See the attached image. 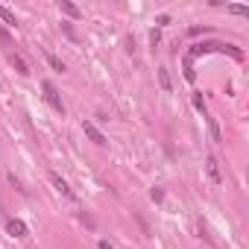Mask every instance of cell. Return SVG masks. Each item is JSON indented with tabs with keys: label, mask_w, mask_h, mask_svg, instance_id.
Returning a JSON list of instances; mask_svg holds the SVG:
<instances>
[{
	"label": "cell",
	"mask_w": 249,
	"mask_h": 249,
	"mask_svg": "<svg viewBox=\"0 0 249 249\" xmlns=\"http://www.w3.org/2000/svg\"><path fill=\"white\" fill-rule=\"evenodd\" d=\"M185 79H188V82H194V79H196V71H194V65H191V59L185 62Z\"/></svg>",
	"instance_id": "7c38bea8"
},
{
	"label": "cell",
	"mask_w": 249,
	"mask_h": 249,
	"mask_svg": "<svg viewBox=\"0 0 249 249\" xmlns=\"http://www.w3.org/2000/svg\"><path fill=\"white\" fill-rule=\"evenodd\" d=\"M47 65H50V68H53V71H59V73H62V71H65V62H62V59H59V56H53V53H47Z\"/></svg>",
	"instance_id": "30bf717a"
},
{
	"label": "cell",
	"mask_w": 249,
	"mask_h": 249,
	"mask_svg": "<svg viewBox=\"0 0 249 249\" xmlns=\"http://www.w3.org/2000/svg\"><path fill=\"white\" fill-rule=\"evenodd\" d=\"M50 182H53V188H56V191H59L62 196H68V199H73V191L68 188V182H65V179H62L59 173H50Z\"/></svg>",
	"instance_id": "277c9868"
},
{
	"label": "cell",
	"mask_w": 249,
	"mask_h": 249,
	"mask_svg": "<svg viewBox=\"0 0 249 249\" xmlns=\"http://www.w3.org/2000/svg\"><path fill=\"white\" fill-rule=\"evenodd\" d=\"M208 132H211V141H223V135H220V126H217V120L214 117H208Z\"/></svg>",
	"instance_id": "9c48e42d"
},
{
	"label": "cell",
	"mask_w": 249,
	"mask_h": 249,
	"mask_svg": "<svg viewBox=\"0 0 249 249\" xmlns=\"http://www.w3.org/2000/svg\"><path fill=\"white\" fill-rule=\"evenodd\" d=\"M59 9H62L65 15H71V18H82V9H79L76 3H71V0H59Z\"/></svg>",
	"instance_id": "8992f818"
},
{
	"label": "cell",
	"mask_w": 249,
	"mask_h": 249,
	"mask_svg": "<svg viewBox=\"0 0 249 249\" xmlns=\"http://www.w3.org/2000/svg\"><path fill=\"white\" fill-rule=\"evenodd\" d=\"M150 196H153V202H161V199H164V191H161V188H153Z\"/></svg>",
	"instance_id": "5bb4252c"
},
{
	"label": "cell",
	"mask_w": 249,
	"mask_h": 249,
	"mask_svg": "<svg viewBox=\"0 0 249 249\" xmlns=\"http://www.w3.org/2000/svg\"><path fill=\"white\" fill-rule=\"evenodd\" d=\"M41 91H44V97H47V103L56 108V111H62L65 114V103H62V97H59V91L53 88V82H41Z\"/></svg>",
	"instance_id": "6da1fadb"
},
{
	"label": "cell",
	"mask_w": 249,
	"mask_h": 249,
	"mask_svg": "<svg viewBox=\"0 0 249 249\" xmlns=\"http://www.w3.org/2000/svg\"><path fill=\"white\" fill-rule=\"evenodd\" d=\"M194 106H196L199 111H205V103H202V97H199V94H194Z\"/></svg>",
	"instance_id": "e0dca14e"
},
{
	"label": "cell",
	"mask_w": 249,
	"mask_h": 249,
	"mask_svg": "<svg viewBox=\"0 0 249 249\" xmlns=\"http://www.w3.org/2000/svg\"><path fill=\"white\" fill-rule=\"evenodd\" d=\"M156 24H159V27H167V24H170V15H159Z\"/></svg>",
	"instance_id": "9a60e30c"
},
{
	"label": "cell",
	"mask_w": 249,
	"mask_h": 249,
	"mask_svg": "<svg viewBox=\"0 0 249 249\" xmlns=\"http://www.w3.org/2000/svg\"><path fill=\"white\" fill-rule=\"evenodd\" d=\"M205 170H208V176H211V182H214V185H220V182H223V176H220V167H217V159H214V156H208V159H205Z\"/></svg>",
	"instance_id": "5b68a950"
},
{
	"label": "cell",
	"mask_w": 249,
	"mask_h": 249,
	"mask_svg": "<svg viewBox=\"0 0 249 249\" xmlns=\"http://www.w3.org/2000/svg\"><path fill=\"white\" fill-rule=\"evenodd\" d=\"M97 246H100V249H114V246H111V243H108V240H100V243H97Z\"/></svg>",
	"instance_id": "ac0fdd59"
},
{
	"label": "cell",
	"mask_w": 249,
	"mask_h": 249,
	"mask_svg": "<svg viewBox=\"0 0 249 249\" xmlns=\"http://www.w3.org/2000/svg\"><path fill=\"white\" fill-rule=\"evenodd\" d=\"M159 85H161V91H173V82H170V73H167V68H159Z\"/></svg>",
	"instance_id": "ba28073f"
},
{
	"label": "cell",
	"mask_w": 249,
	"mask_h": 249,
	"mask_svg": "<svg viewBox=\"0 0 249 249\" xmlns=\"http://www.w3.org/2000/svg\"><path fill=\"white\" fill-rule=\"evenodd\" d=\"M150 41H153V47H156V44L161 41V33H159V30H153V33H150Z\"/></svg>",
	"instance_id": "2e32d148"
},
{
	"label": "cell",
	"mask_w": 249,
	"mask_h": 249,
	"mask_svg": "<svg viewBox=\"0 0 249 249\" xmlns=\"http://www.w3.org/2000/svg\"><path fill=\"white\" fill-rule=\"evenodd\" d=\"M6 231H9L12 237H18V240H24V237L30 234V229H27L24 220H9V223H6Z\"/></svg>",
	"instance_id": "3957f363"
},
{
	"label": "cell",
	"mask_w": 249,
	"mask_h": 249,
	"mask_svg": "<svg viewBox=\"0 0 249 249\" xmlns=\"http://www.w3.org/2000/svg\"><path fill=\"white\" fill-rule=\"evenodd\" d=\"M9 62H12V68H15V71H18L21 76H27V73H30V68H27V62H24V59H21L18 53H12V56H9Z\"/></svg>",
	"instance_id": "52a82bcc"
},
{
	"label": "cell",
	"mask_w": 249,
	"mask_h": 249,
	"mask_svg": "<svg viewBox=\"0 0 249 249\" xmlns=\"http://www.w3.org/2000/svg\"><path fill=\"white\" fill-rule=\"evenodd\" d=\"M82 132H85V135H88V138H91V141H94L97 147H106V144H108V141H106V135H103V132H100V129L94 126L91 120H82Z\"/></svg>",
	"instance_id": "7a4b0ae2"
},
{
	"label": "cell",
	"mask_w": 249,
	"mask_h": 249,
	"mask_svg": "<svg viewBox=\"0 0 249 249\" xmlns=\"http://www.w3.org/2000/svg\"><path fill=\"white\" fill-rule=\"evenodd\" d=\"M0 18H3L9 27H15V24H18V18H15V15H12V9H6V6H0Z\"/></svg>",
	"instance_id": "8fae6325"
},
{
	"label": "cell",
	"mask_w": 249,
	"mask_h": 249,
	"mask_svg": "<svg viewBox=\"0 0 249 249\" xmlns=\"http://www.w3.org/2000/svg\"><path fill=\"white\" fill-rule=\"evenodd\" d=\"M229 12H231V15H249V9H246V6H237V3H231Z\"/></svg>",
	"instance_id": "4fadbf2b"
}]
</instances>
